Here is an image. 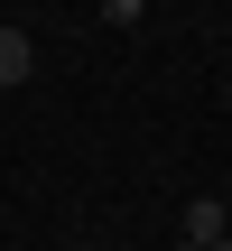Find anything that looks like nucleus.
Returning <instances> with one entry per match:
<instances>
[{
  "label": "nucleus",
  "mask_w": 232,
  "mask_h": 251,
  "mask_svg": "<svg viewBox=\"0 0 232 251\" xmlns=\"http://www.w3.org/2000/svg\"><path fill=\"white\" fill-rule=\"evenodd\" d=\"M37 75V47H28V28H0V84H28Z\"/></svg>",
  "instance_id": "obj_1"
},
{
  "label": "nucleus",
  "mask_w": 232,
  "mask_h": 251,
  "mask_svg": "<svg viewBox=\"0 0 232 251\" xmlns=\"http://www.w3.org/2000/svg\"><path fill=\"white\" fill-rule=\"evenodd\" d=\"M177 251H186V242H177Z\"/></svg>",
  "instance_id": "obj_3"
},
{
  "label": "nucleus",
  "mask_w": 232,
  "mask_h": 251,
  "mask_svg": "<svg viewBox=\"0 0 232 251\" xmlns=\"http://www.w3.org/2000/svg\"><path fill=\"white\" fill-rule=\"evenodd\" d=\"M139 9H149V0H102V19H112V28H139Z\"/></svg>",
  "instance_id": "obj_2"
}]
</instances>
